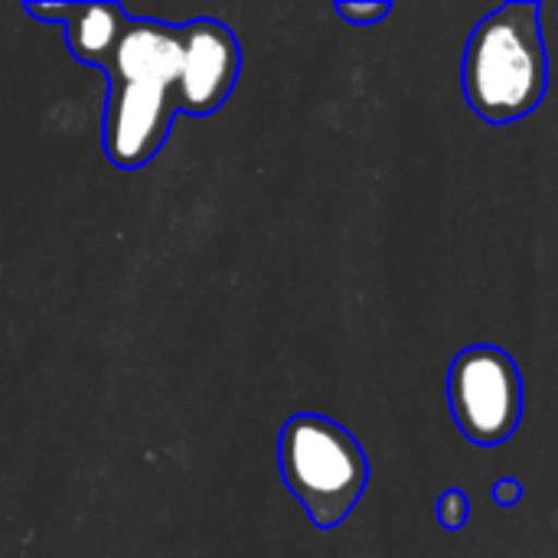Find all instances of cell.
Wrapping results in <instances>:
<instances>
[{
  "mask_svg": "<svg viewBox=\"0 0 558 558\" xmlns=\"http://www.w3.org/2000/svg\"><path fill=\"white\" fill-rule=\"evenodd\" d=\"M180 26L157 20H131L108 72L105 154L121 170H137L157 157L167 141L170 118L180 108Z\"/></svg>",
  "mask_w": 558,
  "mask_h": 558,
  "instance_id": "1",
  "label": "cell"
},
{
  "mask_svg": "<svg viewBox=\"0 0 558 558\" xmlns=\"http://www.w3.org/2000/svg\"><path fill=\"white\" fill-rule=\"evenodd\" d=\"M464 98L490 124L536 111L549 82L539 3L517 0L487 13L464 49Z\"/></svg>",
  "mask_w": 558,
  "mask_h": 558,
  "instance_id": "2",
  "label": "cell"
},
{
  "mask_svg": "<svg viewBox=\"0 0 558 558\" xmlns=\"http://www.w3.org/2000/svg\"><path fill=\"white\" fill-rule=\"evenodd\" d=\"M278 464L291 494L317 530L340 526L369 484V461L356 438L324 415H294L278 438Z\"/></svg>",
  "mask_w": 558,
  "mask_h": 558,
  "instance_id": "3",
  "label": "cell"
},
{
  "mask_svg": "<svg viewBox=\"0 0 558 558\" xmlns=\"http://www.w3.org/2000/svg\"><path fill=\"white\" fill-rule=\"evenodd\" d=\"M448 402L471 445L497 448L523 418V376L504 350L468 347L451 363Z\"/></svg>",
  "mask_w": 558,
  "mask_h": 558,
  "instance_id": "4",
  "label": "cell"
},
{
  "mask_svg": "<svg viewBox=\"0 0 558 558\" xmlns=\"http://www.w3.org/2000/svg\"><path fill=\"white\" fill-rule=\"evenodd\" d=\"M183 39V65H180V88L177 101L186 114H213L232 92L242 52L239 39L219 20H193L180 26Z\"/></svg>",
  "mask_w": 558,
  "mask_h": 558,
  "instance_id": "5",
  "label": "cell"
},
{
  "mask_svg": "<svg viewBox=\"0 0 558 558\" xmlns=\"http://www.w3.org/2000/svg\"><path fill=\"white\" fill-rule=\"evenodd\" d=\"M131 20L118 3H75L72 20L65 23L69 52L88 65L108 69Z\"/></svg>",
  "mask_w": 558,
  "mask_h": 558,
  "instance_id": "6",
  "label": "cell"
},
{
  "mask_svg": "<svg viewBox=\"0 0 558 558\" xmlns=\"http://www.w3.org/2000/svg\"><path fill=\"white\" fill-rule=\"evenodd\" d=\"M438 523L445 526V530H461L464 523H468V513H471V504H468V497H464V490H445L441 497H438Z\"/></svg>",
  "mask_w": 558,
  "mask_h": 558,
  "instance_id": "7",
  "label": "cell"
},
{
  "mask_svg": "<svg viewBox=\"0 0 558 558\" xmlns=\"http://www.w3.org/2000/svg\"><path fill=\"white\" fill-rule=\"evenodd\" d=\"M392 7L389 3H337V13L347 16L350 23H376L389 13Z\"/></svg>",
  "mask_w": 558,
  "mask_h": 558,
  "instance_id": "8",
  "label": "cell"
},
{
  "mask_svg": "<svg viewBox=\"0 0 558 558\" xmlns=\"http://www.w3.org/2000/svg\"><path fill=\"white\" fill-rule=\"evenodd\" d=\"M26 13L29 16H36V20H43V23H52V20H59L62 26L72 20V13H75V3H26Z\"/></svg>",
  "mask_w": 558,
  "mask_h": 558,
  "instance_id": "9",
  "label": "cell"
},
{
  "mask_svg": "<svg viewBox=\"0 0 558 558\" xmlns=\"http://www.w3.org/2000/svg\"><path fill=\"white\" fill-rule=\"evenodd\" d=\"M520 497H523V484L520 481H497L494 484V500L500 507H513V504H520Z\"/></svg>",
  "mask_w": 558,
  "mask_h": 558,
  "instance_id": "10",
  "label": "cell"
}]
</instances>
